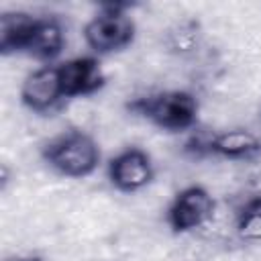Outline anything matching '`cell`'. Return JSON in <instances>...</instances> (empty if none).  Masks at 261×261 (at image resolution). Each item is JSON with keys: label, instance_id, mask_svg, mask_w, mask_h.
<instances>
[{"label": "cell", "instance_id": "10", "mask_svg": "<svg viewBox=\"0 0 261 261\" xmlns=\"http://www.w3.org/2000/svg\"><path fill=\"white\" fill-rule=\"evenodd\" d=\"M37 18L29 12L12 10L0 14V53L10 55L16 51H24L29 37L33 33Z\"/></svg>", "mask_w": 261, "mask_h": 261}, {"label": "cell", "instance_id": "12", "mask_svg": "<svg viewBox=\"0 0 261 261\" xmlns=\"http://www.w3.org/2000/svg\"><path fill=\"white\" fill-rule=\"evenodd\" d=\"M259 116H261V110H259Z\"/></svg>", "mask_w": 261, "mask_h": 261}, {"label": "cell", "instance_id": "6", "mask_svg": "<svg viewBox=\"0 0 261 261\" xmlns=\"http://www.w3.org/2000/svg\"><path fill=\"white\" fill-rule=\"evenodd\" d=\"M61 98H65V94L57 67H39L20 84V102L31 112H49L61 102Z\"/></svg>", "mask_w": 261, "mask_h": 261}, {"label": "cell", "instance_id": "7", "mask_svg": "<svg viewBox=\"0 0 261 261\" xmlns=\"http://www.w3.org/2000/svg\"><path fill=\"white\" fill-rule=\"evenodd\" d=\"M57 69H59L63 94L67 98L90 96L106 84L102 67L94 57H75L61 63Z\"/></svg>", "mask_w": 261, "mask_h": 261}, {"label": "cell", "instance_id": "4", "mask_svg": "<svg viewBox=\"0 0 261 261\" xmlns=\"http://www.w3.org/2000/svg\"><path fill=\"white\" fill-rule=\"evenodd\" d=\"M216 202L208 188L194 184L179 190L165 210V222L173 232L202 228L214 214Z\"/></svg>", "mask_w": 261, "mask_h": 261}, {"label": "cell", "instance_id": "8", "mask_svg": "<svg viewBox=\"0 0 261 261\" xmlns=\"http://www.w3.org/2000/svg\"><path fill=\"white\" fill-rule=\"evenodd\" d=\"M261 153V139L245 126H230L212 133L208 155L218 159H251Z\"/></svg>", "mask_w": 261, "mask_h": 261}, {"label": "cell", "instance_id": "2", "mask_svg": "<svg viewBox=\"0 0 261 261\" xmlns=\"http://www.w3.org/2000/svg\"><path fill=\"white\" fill-rule=\"evenodd\" d=\"M128 110L137 112L139 116L163 130L192 128L200 112L194 94L179 88H167L155 94L135 98L128 102Z\"/></svg>", "mask_w": 261, "mask_h": 261}, {"label": "cell", "instance_id": "11", "mask_svg": "<svg viewBox=\"0 0 261 261\" xmlns=\"http://www.w3.org/2000/svg\"><path fill=\"white\" fill-rule=\"evenodd\" d=\"M8 261H43L39 255H24V257H16V259H8Z\"/></svg>", "mask_w": 261, "mask_h": 261}, {"label": "cell", "instance_id": "3", "mask_svg": "<svg viewBox=\"0 0 261 261\" xmlns=\"http://www.w3.org/2000/svg\"><path fill=\"white\" fill-rule=\"evenodd\" d=\"M82 35L86 45L96 53H114L130 45L135 37V22L126 16L122 4H108L90 18Z\"/></svg>", "mask_w": 261, "mask_h": 261}, {"label": "cell", "instance_id": "5", "mask_svg": "<svg viewBox=\"0 0 261 261\" xmlns=\"http://www.w3.org/2000/svg\"><path fill=\"white\" fill-rule=\"evenodd\" d=\"M110 184L124 194H137L149 188L155 177V165L147 151L139 147H128L116 153L108 163Z\"/></svg>", "mask_w": 261, "mask_h": 261}, {"label": "cell", "instance_id": "1", "mask_svg": "<svg viewBox=\"0 0 261 261\" xmlns=\"http://www.w3.org/2000/svg\"><path fill=\"white\" fill-rule=\"evenodd\" d=\"M43 161L65 177H86L100 161L98 141L82 128H69L55 135L43 149Z\"/></svg>", "mask_w": 261, "mask_h": 261}, {"label": "cell", "instance_id": "9", "mask_svg": "<svg viewBox=\"0 0 261 261\" xmlns=\"http://www.w3.org/2000/svg\"><path fill=\"white\" fill-rule=\"evenodd\" d=\"M63 45H65L63 24L55 16H45V18H37L24 51L37 59H53L63 51Z\"/></svg>", "mask_w": 261, "mask_h": 261}]
</instances>
